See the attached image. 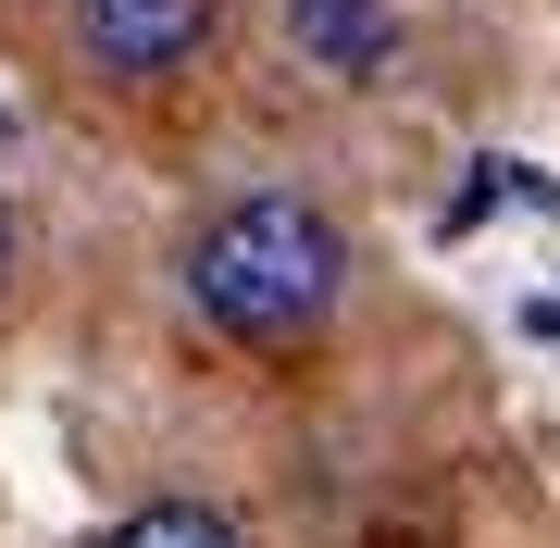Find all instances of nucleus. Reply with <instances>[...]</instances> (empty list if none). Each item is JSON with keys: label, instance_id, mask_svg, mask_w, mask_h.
<instances>
[{"label": "nucleus", "instance_id": "obj_1", "mask_svg": "<svg viewBox=\"0 0 560 548\" xmlns=\"http://www.w3.org/2000/svg\"><path fill=\"white\" fill-rule=\"evenodd\" d=\"M337 287H349V237L300 187H249L187 237V312L237 349H300L337 312Z\"/></svg>", "mask_w": 560, "mask_h": 548}, {"label": "nucleus", "instance_id": "obj_2", "mask_svg": "<svg viewBox=\"0 0 560 548\" xmlns=\"http://www.w3.org/2000/svg\"><path fill=\"white\" fill-rule=\"evenodd\" d=\"M62 25H75V62H88V75L150 88V75H187V62L212 50L224 0H62Z\"/></svg>", "mask_w": 560, "mask_h": 548}, {"label": "nucleus", "instance_id": "obj_3", "mask_svg": "<svg viewBox=\"0 0 560 548\" xmlns=\"http://www.w3.org/2000/svg\"><path fill=\"white\" fill-rule=\"evenodd\" d=\"M287 50H300L324 88H374L386 62H399V13H386V0H287Z\"/></svg>", "mask_w": 560, "mask_h": 548}, {"label": "nucleus", "instance_id": "obj_4", "mask_svg": "<svg viewBox=\"0 0 560 548\" xmlns=\"http://www.w3.org/2000/svg\"><path fill=\"white\" fill-rule=\"evenodd\" d=\"M101 548H237V524H224V511H200V499H150V511H125Z\"/></svg>", "mask_w": 560, "mask_h": 548}, {"label": "nucleus", "instance_id": "obj_5", "mask_svg": "<svg viewBox=\"0 0 560 548\" xmlns=\"http://www.w3.org/2000/svg\"><path fill=\"white\" fill-rule=\"evenodd\" d=\"M0 275H13V212H0Z\"/></svg>", "mask_w": 560, "mask_h": 548}]
</instances>
